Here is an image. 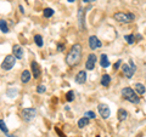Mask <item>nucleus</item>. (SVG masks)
<instances>
[{
	"mask_svg": "<svg viewBox=\"0 0 146 137\" xmlns=\"http://www.w3.org/2000/svg\"><path fill=\"white\" fill-rule=\"evenodd\" d=\"M80 58H82V45L74 44L66 56V63L70 67H76L80 62Z\"/></svg>",
	"mask_w": 146,
	"mask_h": 137,
	"instance_id": "nucleus-1",
	"label": "nucleus"
},
{
	"mask_svg": "<svg viewBox=\"0 0 146 137\" xmlns=\"http://www.w3.org/2000/svg\"><path fill=\"white\" fill-rule=\"evenodd\" d=\"M122 96H123V98H124L125 101L130 102V103L138 104V103L140 102V97H139V95L135 92L134 89L129 88V86H127V88L122 89Z\"/></svg>",
	"mask_w": 146,
	"mask_h": 137,
	"instance_id": "nucleus-2",
	"label": "nucleus"
},
{
	"mask_svg": "<svg viewBox=\"0 0 146 137\" xmlns=\"http://www.w3.org/2000/svg\"><path fill=\"white\" fill-rule=\"evenodd\" d=\"M113 20L117 21L118 23L127 24L135 20V15L131 12H116L115 15H113Z\"/></svg>",
	"mask_w": 146,
	"mask_h": 137,
	"instance_id": "nucleus-3",
	"label": "nucleus"
},
{
	"mask_svg": "<svg viewBox=\"0 0 146 137\" xmlns=\"http://www.w3.org/2000/svg\"><path fill=\"white\" fill-rule=\"evenodd\" d=\"M15 63H16V58L13 55H7V56L4 58V61L1 62V69L3 70H11L13 66H15Z\"/></svg>",
	"mask_w": 146,
	"mask_h": 137,
	"instance_id": "nucleus-4",
	"label": "nucleus"
},
{
	"mask_svg": "<svg viewBox=\"0 0 146 137\" xmlns=\"http://www.w3.org/2000/svg\"><path fill=\"white\" fill-rule=\"evenodd\" d=\"M36 117V109L35 108H25L22 111V118L25 121H32Z\"/></svg>",
	"mask_w": 146,
	"mask_h": 137,
	"instance_id": "nucleus-5",
	"label": "nucleus"
},
{
	"mask_svg": "<svg viewBox=\"0 0 146 137\" xmlns=\"http://www.w3.org/2000/svg\"><path fill=\"white\" fill-rule=\"evenodd\" d=\"M90 7H86V9H79L78 11V26H79V29L80 30H85V12L89 10Z\"/></svg>",
	"mask_w": 146,
	"mask_h": 137,
	"instance_id": "nucleus-6",
	"label": "nucleus"
},
{
	"mask_svg": "<svg viewBox=\"0 0 146 137\" xmlns=\"http://www.w3.org/2000/svg\"><path fill=\"white\" fill-rule=\"evenodd\" d=\"M98 111H99V114H100V117H101L102 119H107V118L111 115V111H110L107 104H105V103H100L99 104Z\"/></svg>",
	"mask_w": 146,
	"mask_h": 137,
	"instance_id": "nucleus-7",
	"label": "nucleus"
},
{
	"mask_svg": "<svg viewBox=\"0 0 146 137\" xmlns=\"http://www.w3.org/2000/svg\"><path fill=\"white\" fill-rule=\"evenodd\" d=\"M96 61H98V57L95 53H90L88 58H86V62H85V68L88 70H93L95 68V65H96Z\"/></svg>",
	"mask_w": 146,
	"mask_h": 137,
	"instance_id": "nucleus-8",
	"label": "nucleus"
},
{
	"mask_svg": "<svg viewBox=\"0 0 146 137\" xmlns=\"http://www.w3.org/2000/svg\"><path fill=\"white\" fill-rule=\"evenodd\" d=\"M88 44H89V47L91 50H98L102 46V43L100 41V39L98 38V36H95V35H91L89 40H88Z\"/></svg>",
	"mask_w": 146,
	"mask_h": 137,
	"instance_id": "nucleus-9",
	"label": "nucleus"
},
{
	"mask_svg": "<svg viewBox=\"0 0 146 137\" xmlns=\"http://www.w3.org/2000/svg\"><path fill=\"white\" fill-rule=\"evenodd\" d=\"M86 72L85 70H79L78 73H77V75L74 78V81L77 84H79V85H83L86 83Z\"/></svg>",
	"mask_w": 146,
	"mask_h": 137,
	"instance_id": "nucleus-10",
	"label": "nucleus"
},
{
	"mask_svg": "<svg viewBox=\"0 0 146 137\" xmlns=\"http://www.w3.org/2000/svg\"><path fill=\"white\" fill-rule=\"evenodd\" d=\"M31 67H32V74H33V78L34 79H39L40 75H42V70H40L39 65L35 61H33L31 63Z\"/></svg>",
	"mask_w": 146,
	"mask_h": 137,
	"instance_id": "nucleus-11",
	"label": "nucleus"
},
{
	"mask_svg": "<svg viewBox=\"0 0 146 137\" xmlns=\"http://www.w3.org/2000/svg\"><path fill=\"white\" fill-rule=\"evenodd\" d=\"M12 55L15 56V58H17V60H22L23 58V49H22L20 45H15V46L12 47Z\"/></svg>",
	"mask_w": 146,
	"mask_h": 137,
	"instance_id": "nucleus-12",
	"label": "nucleus"
},
{
	"mask_svg": "<svg viewBox=\"0 0 146 137\" xmlns=\"http://www.w3.org/2000/svg\"><path fill=\"white\" fill-rule=\"evenodd\" d=\"M122 70H123V73H124L125 78H128V79H131V78H133V75H134V73H135V72L130 68V66L127 65V63L122 65Z\"/></svg>",
	"mask_w": 146,
	"mask_h": 137,
	"instance_id": "nucleus-13",
	"label": "nucleus"
},
{
	"mask_svg": "<svg viewBox=\"0 0 146 137\" xmlns=\"http://www.w3.org/2000/svg\"><path fill=\"white\" fill-rule=\"evenodd\" d=\"M100 66L102 68H108L111 66V62L108 61V57H107L106 53H102L101 56H100Z\"/></svg>",
	"mask_w": 146,
	"mask_h": 137,
	"instance_id": "nucleus-14",
	"label": "nucleus"
},
{
	"mask_svg": "<svg viewBox=\"0 0 146 137\" xmlns=\"http://www.w3.org/2000/svg\"><path fill=\"white\" fill-rule=\"evenodd\" d=\"M31 79H32V74H31L29 70H23L21 73V81L23 84H28L31 81Z\"/></svg>",
	"mask_w": 146,
	"mask_h": 137,
	"instance_id": "nucleus-15",
	"label": "nucleus"
},
{
	"mask_svg": "<svg viewBox=\"0 0 146 137\" xmlns=\"http://www.w3.org/2000/svg\"><path fill=\"white\" fill-rule=\"evenodd\" d=\"M134 91L140 96V95H144V94L146 92V88H145V85H144V84L136 83V84L134 85Z\"/></svg>",
	"mask_w": 146,
	"mask_h": 137,
	"instance_id": "nucleus-16",
	"label": "nucleus"
},
{
	"mask_svg": "<svg viewBox=\"0 0 146 137\" xmlns=\"http://www.w3.org/2000/svg\"><path fill=\"white\" fill-rule=\"evenodd\" d=\"M100 83H101V85L104 86V88H108L110 83H111V76H110L108 74H104L101 76V80H100Z\"/></svg>",
	"mask_w": 146,
	"mask_h": 137,
	"instance_id": "nucleus-17",
	"label": "nucleus"
},
{
	"mask_svg": "<svg viewBox=\"0 0 146 137\" xmlns=\"http://www.w3.org/2000/svg\"><path fill=\"white\" fill-rule=\"evenodd\" d=\"M127 117H128V112L125 111V109H118V119H119L121 121H124L127 119Z\"/></svg>",
	"mask_w": 146,
	"mask_h": 137,
	"instance_id": "nucleus-18",
	"label": "nucleus"
},
{
	"mask_svg": "<svg viewBox=\"0 0 146 137\" xmlns=\"http://www.w3.org/2000/svg\"><path fill=\"white\" fill-rule=\"evenodd\" d=\"M88 125H89V119L88 118L83 117V118H80V119L78 120V127L79 129H83V127L88 126Z\"/></svg>",
	"mask_w": 146,
	"mask_h": 137,
	"instance_id": "nucleus-19",
	"label": "nucleus"
},
{
	"mask_svg": "<svg viewBox=\"0 0 146 137\" xmlns=\"http://www.w3.org/2000/svg\"><path fill=\"white\" fill-rule=\"evenodd\" d=\"M34 43L36 44V46L42 47L43 45H44V40H43V36H42V35H39V34H35V35H34Z\"/></svg>",
	"mask_w": 146,
	"mask_h": 137,
	"instance_id": "nucleus-20",
	"label": "nucleus"
},
{
	"mask_svg": "<svg viewBox=\"0 0 146 137\" xmlns=\"http://www.w3.org/2000/svg\"><path fill=\"white\" fill-rule=\"evenodd\" d=\"M124 40H125V43L127 44H129V45H131V44H134L136 40H135V35L134 34H127V35H124Z\"/></svg>",
	"mask_w": 146,
	"mask_h": 137,
	"instance_id": "nucleus-21",
	"label": "nucleus"
},
{
	"mask_svg": "<svg viewBox=\"0 0 146 137\" xmlns=\"http://www.w3.org/2000/svg\"><path fill=\"white\" fill-rule=\"evenodd\" d=\"M0 30L3 33H9V27H7V23L5 20H0Z\"/></svg>",
	"mask_w": 146,
	"mask_h": 137,
	"instance_id": "nucleus-22",
	"label": "nucleus"
},
{
	"mask_svg": "<svg viewBox=\"0 0 146 137\" xmlns=\"http://www.w3.org/2000/svg\"><path fill=\"white\" fill-rule=\"evenodd\" d=\"M74 98H76L74 92H73L72 90H70V91H68V92L66 94V101H67V102H72V101H74Z\"/></svg>",
	"mask_w": 146,
	"mask_h": 137,
	"instance_id": "nucleus-23",
	"label": "nucleus"
},
{
	"mask_svg": "<svg viewBox=\"0 0 146 137\" xmlns=\"http://www.w3.org/2000/svg\"><path fill=\"white\" fill-rule=\"evenodd\" d=\"M43 15L45 18H50L52 15H54V10L52 9H50V7H46V9H44V11H43Z\"/></svg>",
	"mask_w": 146,
	"mask_h": 137,
	"instance_id": "nucleus-24",
	"label": "nucleus"
},
{
	"mask_svg": "<svg viewBox=\"0 0 146 137\" xmlns=\"http://www.w3.org/2000/svg\"><path fill=\"white\" fill-rule=\"evenodd\" d=\"M0 130H1L5 135L9 134V129H7V126H6V124H5V121L4 120H0Z\"/></svg>",
	"mask_w": 146,
	"mask_h": 137,
	"instance_id": "nucleus-25",
	"label": "nucleus"
},
{
	"mask_svg": "<svg viewBox=\"0 0 146 137\" xmlns=\"http://www.w3.org/2000/svg\"><path fill=\"white\" fill-rule=\"evenodd\" d=\"M84 117H85V118H88V119H95V118H96V115H95V113H94L93 111H88V112H85Z\"/></svg>",
	"mask_w": 146,
	"mask_h": 137,
	"instance_id": "nucleus-26",
	"label": "nucleus"
},
{
	"mask_svg": "<svg viewBox=\"0 0 146 137\" xmlns=\"http://www.w3.org/2000/svg\"><path fill=\"white\" fill-rule=\"evenodd\" d=\"M45 91H46V88H45V85H39L38 88H36V92H38V94H44Z\"/></svg>",
	"mask_w": 146,
	"mask_h": 137,
	"instance_id": "nucleus-27",
	"label": "nucleus"
},
{
	"mask_svg": "<svg viewBox=\"0 0 146 137\" xmlns=\"http://www.w3.org/2000/svg\"><path fill=\"white\" fill-rule=\"evenodd\" d=\"M57 51H58V52H62V51H65V44H61V43H58V44H57Z\"/></svg>",
	"mask_w": 146,
	"mask_h": 137,
	"instance_id": "nucleus-28",
	"label": "nucleus"
},
{
	"mask_svg": "<svg viewBox=\"0 0 146 137\" xmlns=\"http://www.w3.org/2000/svg\"><path fill=\"white\" fill-rule=\"evenodd\" d=\"M121 65H122V60H118V61L115 63V66H113V69L118 70V69H119V67H121Z\"/></svg>",
	"mask_w": 146,
	"mask_h": 137,
	"instance_id": "nucleus-29",
	"label": "nucleus"
},
{
	"mask_svg": "<svg viewBox=\"0 0 146 137\" xmlns=\"http://www.w3.org/2000/svg\"><path fill=\"white\" fill-rule=\"evenodd\" d=\"M128 65L130 66V68H131V69H133L134 72H136V66H135V63H134V61L131 60V58L129 60V63H128Z\"/></svg>",
	"mask_w": 146,
	"mask_h": 137,
	"instance_id": "nucleus-30",
	"label": "nucleus"
},
{
	"mask_svg": "<svg viewBox=\"0 0 146 137\" xmlns=\"http://www.w3.org/2000/svg\"><path fill=\"white\" fill-rule=\"evenodd\" d=\"M141 39H143V36H141L140 34H136L135 35V40H141Z\"/></svg>",
	"mask_w": 146,
	"mask_h": 137,
	"instance_id": "nucleus-31",
	"label": "nucleus"
},
{
	"mask_svg": "<svg viewBox=\"0 0 146 137\" xmlns=\"http://www.w3.org/2000/svg\"><path fill=\"white\" fill-rule=\"evenodd\" d=\"M20 11H21L22 13H23V12H25V10H23V6H22V5H20Z\"/></svg>",
	"mask_w": 146,
	"mask_h": 137,
	"instance_id": "nucleus-32",
	"label": "nucleus"
},
{
	"mask_svg": "<svg viewBox=\"0 0 146 137\" xmlns=\"http://www.w3.org/2000/svg\"><path fill=\"white\" fill-rule=\"evenodd\" d=\"M7 137H17V136H15V135H10V134H7Z\"/></svg>",
	"mask_w": 146,
	"mask_h": 137,
	"instance_id": "nucleus-33",
	"label": "nucleus"
},
{
	"mask_svg": "<svg viewBox=\"0 0 146 137\" xmlns=\"http://www.w3.org/2000/svg\"><path fill=\"white\" fill-rule=\"evenodd\" d=\"M76 0H68V3H74Z\"/></svg>",
	"mask_w": 146,
	"mask_h": 137,
	"instance_id": "nucleus-34",
	"label": "nucleus"
},
{
	"mask_svg": "<svg viewBox=\"0 0 146 137\" xmlns=\"http://www.w3.org/2000/svg\"><path fill=\"white\" fill-rule=\"evenodd\" d=\"M83 1H84V3H89V1H90V0H83Z\"/></svg>",
	"mask_w": 146,
	"mask_h": 137,
	"instance_id": "nucleus-35",
	"label": "nucleus"
},
{
	"mask_svg": "<svg viewBox=\"0 0 146 137\" xmlns=\"http://www.w3.org/2000/svg\"><path fill=\"white\" fill-rule=\"evenodd\" d=\"M91 1H96V0H91Z\"/></svg>",
	"mask_w": 146,
	"mask_h": 137,
	"instance_id": "nucleus-36",
	"label": "nucleus"
}]
</instances>
